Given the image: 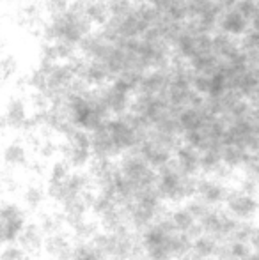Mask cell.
Wrapping results in <instances>:
<instances>
[{
	"instance_id": "2",
	"label": "cell",
	"mask_w": 259,
	"mask_h": 260,
	"mask_svg": "<svg viewBox=\"0 0 259 260\" xmlns=\"http://www.w3.org/2000/svg\"><path fill=\"white\" fill-rule=\"evenodd\" d=\"M2 159H4V163H6L7 167H11V168H20V167H23V165H27V161H28V151L25 149V145H21V144H18V142H14V144H9L6 149H4Z\"/></svg>"
},
{
	"instance_id": "1",
	"label": "cell",
	"mask_w": 259,
	"mask_h": 260,
	"mask_svg": "<svg viewBox=\"0 0 259 260\" xmlns=\"http://www.w3.org/2000/svg\"><path fill=\"white\" fill-rule=\"evenodd\" d=\"M27 225L28 221L20 206L11 202L0 204V246L18 244Z\"/></svg>"
},
{
	"instance_id": "3",
	"label": "cell",
	"mask_w": 259,
	"mask_h": 260,
	"mask_svg": "<svg viewBox=\"0 0 259 260\" xmlns=\"http://www.w3.org/2000/svg\"><path fill=\"white\" fill-rule=\"evenodd\" d=\"M45 199H48V197H46V189L43 188V186L31 184V186H27V188H25L23 202H25V206H27V207H32V209L39 207Z\"/></svg>"
}]
</instances>
